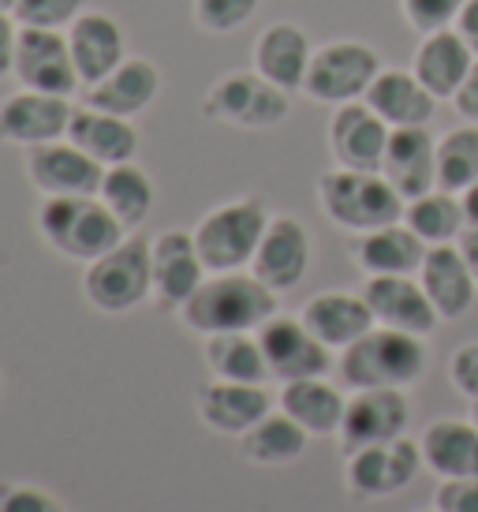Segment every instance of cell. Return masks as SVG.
<instances>
[{
	"instance_id": "44dd1931",
	"label": "cell",
	"mask_w": 478,
	"mask_h": 512,
	"mask_svg": "<svg viewBox=\"0 0 478 512\" xmlns=\"http://www.w3.org/2000/svg\"><path fill=\"white\" fill-rule=\"evenodd\" d=\"M198 419L217 434H232L243 438L247 430L269 415V393L266 385H247V382H210L198 389Z\"/></svg>"
},
{
	"instance_id": "ba28073f",
	"label": "cell",
	"mask_w": 478,
	"mask_h": 512,
	"mask_svg": "<svg viewBox=\"0 0 478 512\" xmlns=\"http://www.w3.org/2000/svg\"><path fill=\"white\" fill-rule=\"evenodd\" d=\"M378 75L381 57L370 45L355 42V38H340V42L314 49L303 94L310 101H322V105H348V101H363Z\"/></svg>"
},
{
	"instance_id": "1f68e13d",
	"label": "cell",
	"mask_w": 478,
	"mask_h": 512,
	"mask_svg": "<svg viewBox=\"0 0 478 512\" xmlns=\"http://www.w3.org/2000/svg\"><path fill=\"white\" fill-rule=\"evenodd\" d=\"M310 434L299 427L292 415L284 412H269L266 419H258L243 438H239V453L247 456L251 464H262V468H281V464H292L307 453Z\"/></svg>"
},
{
	"instance_id": "e0dca14e",
	"label": "cell",
	"mask_w": 478,
	"mask_h": 512,
	"mask_svg": "<svg viewBox=\"0 0 478 512\" xmlns=\"http://www.w3.org/2000/svg\"><path fill=\"white\" fill-rule=\"evenodd\" d=\"M310 270V232L292 214L269 217L266 236L258 243V255L251 262V273L269 285L273 292L296 288Z\"/></svg>"
},
{
	"instance_id": "681fc988",
	"label": "cell",
	"mask_w": 478,
	"mask_h": 512,
	"mask_svg": "<svg viewBox=\"0 0 478 512\" xmlns=\"http://www.w3.org/2000/svg\"><path fill=\"white\" fill-rule=\"evenodd\" d=\"M419 512H441V509H437V505H434V509H419Z\"/></svg>"
},
{
	"instance_id": "74e56055",
	"label": "cell",
	"mask_w": 478,
	"mask_h": 512,
	"mask_svg": "<svg viewBox=\"0 0 478 512\" xmlns=\"http://www.w3.org/2000/svg\"><path fill=\"white\" fill-rule=\"evenodd\" d=\"M86 12V0H15V23L19 27H49L68 30Z\"/></svg>"
},
{
	"instance_id": "4fadbf2b",
	"label": "cell",
	"mask_w": 478,
	"mask_h": 512,
	"mask_svg": "<svg viewBox=\"0 0 478 512\" xmlns=\"http://www.w3.org/2000/svg\"><path fill=\"white\" fill-rule=\"evenodd\" d=\"M27 180L45 199L98 195L101 180H105V165H98L71 139H57V143H42L27 150Z\"/></svg>"
},
{
	"instance_id": "277c9868",
	"label": "cell",
	"mask_w": 478,
	"mask_h": 512,
	"mask_svg": "<svg viewBox=\"0 0 478 512\" xmlns=\"http://www.w3.org/2000/svg\"><path fill=\"white\" fill-rule=\"evenodd\" d=\"M422 370V337L389 326H374L340 356V378L352 389H408L422 378Z\"/></svg>"
},
{
	"instance_id": "2e32d148",
	"label": "cell",
	"mask_w": 478,
	"mask_h": 512,
	"mask_svg": "<svg viewBox=\"0 0 478 512\" xmlns=\"http://www.w3.org/2000/svg\"><path fill=\"white\" fill-rule=\"evenodd\" d=\"M389 135H393V128L366 101L337 105V113L329 120V150H333V161L340 169L381 172Z\"/></svg>"
},
{
	"instance_id": "7a4b0ae2",
	"label": "cell",
	"mask_w": 478,
	"mask_h": 512,
	"mask_svg": "<svg viewBox=\"0 0 478 512\" xmlns=\"http://www.w3.org/2000/svg\"><path fill=\"white\" fill-rule=\"evenodd\" d=\"M38 232L64 258L94 262L124 240L127 228L116 221L113 210L98 195H60V199H42Z\"/></svg>"
},
{
	"instance_id": "e575fe53",
	"label": "cell",
	"mask_w": 478,
	"mask_h": 512,
	"mask_svg": "<svg viewBox=\"0 0 478 512\" xmlns=\"http://www.w3.org/2000/svg\"><path fill=\"white\" fill-rule=\"evenodd\" d=\"M404 225H408L411 232H419L430 247L460 240V236H464V225H467L464 202L456 199L452 191L434 187V191H426V195H419V199L408 202V210H404Z\"/></svg>"
},
{
	"instance_id": "d590c367",
	"label": "cell",
	"mask_w": 478,
	"mask_h": 512,
	"mask_svg": "<svg viewBox=\"0 0 478 512\" xmlns=\"http://www.w3.org/2000/svg\"><path fill=\"white\" fill-rule=\"evenodd\" d=\"M471 184H478V124L449 131L437 143V187L464 195Z\"/></svg>"
},
{
	"instance_id": "f35d334b",
	"label": "cell",
	"mask_w": 478,
	"mask_h": 512,
	"mask_svg": "<svg viewBox=\"0 0 478 512\" xmlns=\"http://www.w3.org/2000/svg\"><path fill=\"white\" fill-rule=\"evenodd\" d=\"M464 4L467 0H400L404 19H408L415 30H422V34H434V30L452 27Z\"/></svg>"
},
{
	"instance_id": "d6a6232c",
	"label": "cell",
	"mask_w": 478,
	"mask_h": 512,
	"mask_svg": "<svg viewBox=\"0 0 478 512\" xmlns=\"http://www.w3.org/2000/svg\"><path fill=\"white\" fill-rule=\"evenodd\" d=\"M206 367L213 370V378L221 382H247V385H266L269 363L266 352L258 344V333H213L206 337Z\"/></svg>"
},
{
	"instance_id": "60d3db41",
	"label": "cell",
	"mask_w": 478,
	"mask_h": 512,
	"mask_svg": "<svg viewBox=\"0 0 478 512\" xmlns=\"http://www.w3.org/2000/svg\"><path fill=\"white\" fill-rule=\"evenodd\" d=\"M434 505L441 512H478V475L475 479H441Z\"/></svg>"
},
{
	"instance_id": "cb8c5ba5",
	"label": "cell",
	"mask_w": 478,
	"mask_h": 512,
	"mask_svg": "<svg viewBox=\"0 0 478 512\" xmlns=\"http://www.w3.org/2000/svg\"><path fill=\"white\" fill-rule=\"evenodd\" d=\"M157 94H161V72H157L154 60L127 57L101 83L86 86V105H94L101 113L135 120V116L154 105Z\"/></svg>"
},
{
	"instance_id": "83f0119b",
	"label": "cell",
	"mask_w": 478,
	"mask_h": 512,
	"mask_svg": "<svg viewBox=\"0 0 478 512\" xmlns=\"http://www.w3.org/2000/svg\"><path fill=\"white\" fill-rule=\"evenodd\" d=\"M299 318L329 352L352 348L359 337L374 329V311L366 307L363 296H352V292H322V296L307 299Z\"/></svg>"
},
{
	"instance_id": "8fae6325",
	"label": "cell",
	"mask_w": 478,
	"mask_h": 512,
	"mask_svg": "<svg viewBox=\"0 0 478 512\" xmlns=\"http://www.w3.org/2000/svg\"><path fill=\"white\" fill-rule=\"evenodd\" d=\"M71 113H75V105L68 98L19 86L8 98H0V143L30 150V146L68 139Z\"/></svg>"
},
{
	"instance_id": "52a82bcc",
	"label": "cell",
	"mask_w": 478,
	"mask_h": 512,
	"mask_svg": "<svg viewBox=\"0 0 478 512\" xmlns=\"http://www.w3.org/2000/svg\"><path fill=\"white\" fill-rule=\"evenodd\" d=\"M292 109V94L281 90L277 83H269L266 75L251 72H228L221 75L213 90L202 101V113L210 120L232 124L243 131H266L277 128Z\"/></svg>"
},
{
	"instance_id": "ffe728a7",
	"label": "cell",
	"mask_w": 478,
	"mask_h": 512,
	"mask_svg": "<svg viewBox=\"0 0 478 512\" xmlns=\"http://www.w3.org/2000/svg\"><path fill=\"white\" fill-rule=\"evenodd\" d=\"M381 176L400 191V199L411 202L437 187V143L426 128H393Z\"/></svg>"
},
{
	"instance_id": "7bdbcfd3",
	"label": "cell",
	"mask_w": 478,
	"mask_h": 512,
	"mask_svg": "<svg viewBox=\"0 0 478 512\" xmlns=\"http://www.w3.org/2000/svg\"><path fill=\"white\" fill-rule=\"evenodd\" d=\"M15 45H19V23L12 12H0V79L15 72Z\"/></svg>"
},
{
	"instance_id": "6da1fadb",
	"label": "cell",
	"mask_w": 478,
	"mask_h": 512,
	"mask_svg": "<svg viewBox=\"0 0 478 512\" xmlns=\"http://www.w3.org/2000/svg\"><path fill=\"white\" fill-rule=\"evenodd\" d=\"M277 314V292L254 273H210L195 296L180 307L187 329L213 333H258Z\"/></svg>"
},
{
	"instance_id": "4316f807",
	"label": "cell",
	"mask_w": 478,
	"mask_h": 512,
	"mask_svg": "<svg viewBox=\"0 0 478 512\" xmlns=\"http://www.w3.org/2000/svg\"><path fill=\"white\" fill-rule=\"evenodd\" d=\"M363 101L389 128H426L437 109V98L419 83V75L400 68H381Z\"/></svg>"
},
{
	"instance_id": "d4e9b609",
	"label": "cell",
	"mask_w": 478,
	"mask_h": 512,
	"mask_svg": "<svg viewBox=\"0 0 478 512\" xmlns=\"http://www.w3.org/2000/svg\"><path fill=\"white\" fill-rule=\"evenodd\" d=\"M352 251L366 277H411L422 270L430 243L396 221V225L374 228V232H359Z\"/></svg>"
},
{
	"instance_id": "3957f363",
	"label": "cell",
	"mask_w": 478,
	"mask_h": 512,
	"mask_svg": "<svg viewBox=\"0 0 478 512\" xmlns=\"http://www.w3.org/2000/svg\"><path fill=\"white\" fill-rule=\"evenodd\" d=\"M318 202L325 217L348 232H374V228L396 225L408 210V202L400 199V191L381 172L340 169V165L318 176Z\"/></svg>"
},
{
	"instance_id": "5b68a950",
	"label": "cell",
	"mask_w": 478,
	"mask_h": 512,
	"mask_svg": "<svg viewBox=\"0 0 478 512\" xmlns=\"http://www.w3.org/2000/svg\"><path fill=\"white\" fill-rule=\"evenodd\" d=\"M266 225V202L254 199V195H243V199H232L210 210L195 225V243L206 270L236 273L243 266H251L258 255V243L266 236Z\"/></svg>"
},
{
	"instance_id": "ee69618b",
	"label": "cell",
	"mask_w": 478,
	"mask_h": 512,
	"mask_svg": "<svg viewBox=\"0 0 478 512\" xmlns=\"http://www.w3.org/2000/svg\"><path fill=\"white\" fill-rule=\"evenodd\" d=\"M456 109H460V116H467V120H478V57H475V68H471V75L464 79V86L456 90Z\"/></svg>"
},
{
	"instance_id": "ab89813d",
	"label": "cell",
	"mask_w": 478,
	"mask_h": 512,
	"mask_svg": "<svg viewBox=\"0 0 478 512\" xmlns=\"http://www.w3.org/2000/svg\"><path fill=\"white\" fill-rule=\"evenodd\" d=\"M0 512H68L49 490L30 483H4L0 486Z\"/></svg>"
},
{
	"instance_id": "bcb514c9",
	"label": "cell",
	"mask_w": 478,
	"mask_h": 512,
	"mask_svg": "<svg viewBox=\"0 0 478 512\" xmlns=\"http://www.w3.org/2000/svg\"><path fill=\"white\" fill-rule=\"evenodd\" d=\"M460 251H464L467 266H471V273H475V281H478V228L467 225V232L460 236Z\"/></svg>"
},
{
	"instance_id": "836d02e7",
	"label": "cell",
	"mask_w": 478,
	"mask_h": 512,
	"mask_svg": "<svg viewBox=\"0 0 478 512\" xmlns=\"http://www.w3.org/2000/svg\"><path fill=\"white\" fill-rule=\"evenodd\" d=\"M154 180L146 176V169H139L135 161H124V165H113L105 169V180H101L98 199L113 210V217L124 228H139L150 210H154Z\"/></svg>"
},
{
	"instance_id": "603a6c76",
	"label": "cell",
	"mask_w": 478,
	"mask_h": 512,
	"mask_svg": "<svg viewBox=\"0 0 478 512\" xmlns=\"http://www.w3.org/2000/svg\"><path fill=\"white\" fill-rule=\"evenodd\" d=\"M310 60H314V45L307 30L296 23H269L254 42V72L266 75L269 83H277L288 94L303 90Z\"/></svg>"
},
{
	"instance_id": "30bf717a",
	"label": "cell",
	"mask_w": 478,
	"mask_h": 512,
	"mask_svg": "<svg viewBox=\"0 0 478 512\" xmlns=\"http://www.w3.org/2000/svg\"><path fill=\"white\" fill-rule=\"evenodd\" d=\"M422 468V449L419 441H411L408 434L381 445H366L348 453V490L359 498H393L404 486L415 483V475Z\"/></svg>"
},
{
	"instance_id": "5bb4252c",
	"label": "cell",
	"mask_w": 478,
	"mask_h": 512,
	"mask_svg": "<svg viewBox=\"0 0 478 512\" xmlns=\"http://www.w3.org/2000/svg\"><path fill=\"white\" fill-rule=\"evenodd\" d=\"M258 344H262L269 374L277 382L322 378L325 370H329V348L303 326V318L273 314L266 326L258 329Z\"/></svg>"
},
{
	"instance_id": "f6af8a7d",
	"label": "cell",
	"mask_w": 478,
	"mask_h": 512,
	"mask_svg": "<svg viewBox=\"0 0 478 512\" xmlns=\"http://www.w3.org/2000/svg\"><path fill=\"white\" fill-rule=\"evenodd\" d=\"M456 34L464 38L467 45H471V53L478 57V0H467L464 8H460V15H456Z\"/></svg>"
},
{
	"instance_id": "d6986e66",
	"label": "cell",
	"mask_w": 478,
	"mask_h": 512,
	"mask_svg": "<svg viewBox=\"0 0 478 512\" xmlns=\"http://www.w3.org/2000/svg\"><path fill=\"white\" fill-rule=\"evenodd\" d=\"M68 45H71V60H75V72H79L83 86L101 83L105 75L127 60L124 27H120L109 12L79 15L68 27Z\"/></svg>"
},
{
	"instance_id": "7c38bea8",
	"label": "cell",
	"mask_w": 478,
	"mask_h": 512,
	"mask_svg": "<svg viewBox=\"0 0 478 512\" xmlns=\"http://www.w3.org/2000/svg\"><path fill=\"white\" fill-rule=\"evenodd\" d=\"M411 423V404L404 389H355L340 423V449L355 453L366 445L404 438Z\"/></svg>"
},
{
	"instance_id": "9a60e30c",
	"label": "cell",
	"mask_w": 478,
	"mask_h": 512,
	"mask_svg": "<svg viewBox=\"0 0 478 512\" xmlns=\"http://www.w3.org/2000/svg\"><path fill=\"white\" fill-rule=\"evenodd\" d=\"M150 270H154V296L161 307H183L210 273L198 255L195 232H183V228H165L150 240Z\"/></svg>"
},
{
	"instance_id": "f546056e",
	"label": "cell",
	"mask_w": 478,
	"mask_h": 512,
	"mask_svg": "<svg viewBox=\"0 0 478 512\" xmlns=\"http://www.w3.org/2000/svg\"><path fill=\"white\" fill-rule=\"evenodd\" d=\"M422 464L441 479H475L478 475V423L437 419L419 438Z\"/></svg>"
},
{
	"instance_id": "c3c4849f",
	"label": "cell",
	"mask_w": 478,
	"mask_h": 512,
	"mask_svg": "<svg viewBox=\"0 0 478 512\" xmlns=\"http://www.w3.org/2000/svg\"><path fill=\"white\" fill-rule=\"evenodd\" d=\"M0 12H15V0H0Z\"/></svg>"
},
{
	"instance_id": "7402d4cb",
	"label": "cell",
	"mask_w": 478,
	"mask_h": 512,
	"mask_svg": "<svg viewBox=\"0 0 478 512\" xmlns=\"http://www.w3.org/2000/svg\"><path fill=\"white\" fill-rule=\"evenodd\" d=\"M419 281L445 322L464 318V314L471 311V303H475L478 281H475V273H471V266H467L464 251H460L456 243H437V247L426 251Z\"/></svg>"
},
{
	"instance_id": "b9f144b4",
	"label": "cell",
	"mask_w": 478,
	"mask_h": 512,
	"mask_svg": "<svg viewBox=\"0 0 478 512\" xmlns=\"http://www.w3.org/2000/svg\"><path fill=\"white\" fill-rule=\"evenodd\" d=\"M449 374H452V385H456L464 397L478 400V341L464 344V348L452 356Z\"/></svg>"
},
{
	"instance_id": "9c48e42d",
	"label": "cell",
	"mask_w": 478,
	"mask_h": 512,
	"mask_svg": "<svg viewBox=\"0 0 478 512\" xmlns=\"http://www.w3.org/2000/svg\"><path fill=\"white\" fill-rule=\"evenodd\" d=\"M12 75L27 90H45V94H60V98H71L83 86L75 72V60H71L68 30L49 27H19Z\"/></svg>"
},
{
	"instance_id": "f907efd6",
	"label": "cell",
	"mask_w": 478,
	"mask_h": 512,
	"mask_svg": "<svg viewBox=\"0 0 478 512\" xmlns=\"http://www.w3.org/2000/svg\"><path fill=\"white\" fill-rule=\"evenodd\" d=\"M475 423H478V400H475Z\"/></svg>"
},
{
	"instance_id": "484cf974",
	"label": "cell",
	"mask_w": 478,
	"mask_h": 512,
	"mask_svg": "<svg viewBox=\"0 0 478 512\" xmlns=\"http://www.w3.org/2000/svg\"><path fill=\"white\" fill-rule=\"evenodd\" d=\"M471 68H475L471 45L456 34V27H445L422 38L411 72L419 75V83L426 86L437 101H452L456 90L464 86V79L471 75Z\"/></svg>"
},
{
	"instance_id": "8992f818",
	"label": "cell",
	"mask_w": 478,
	"mask_h": 512,
	"mask_svg": "<svg viewBox=\"0 0 478 512\" xmlns=\"http://www.w3.org/2000/svg\"><path fill=\"white\" fill-rule=\"evenodd\" d=\"M150 292H154V270H150V240L146 236H127L109 255L86 262L83 296L98 311L127 314Z\"/></svg>"
},
{
	"instance_id": "f1b7e54d",
	"label": "cell",
	"mask_w": 478,
	"mask_h": 512,
	"mask_svg": "<svg viewBox=\"0 0 478 512\" xmlns=\"http://www.w3.org/2000/svg\"><path fill=\"white\" fill-rule=\"evenodd\" d=\"M68 139L105 169L135 161V154H139V128L127 116L101 113L94 105H83V109L71 113Z\"/></svg>"
},
{
	"instance_id": "7dc6e473",
	"label": "cell",
	"mask_w": 478,
	"mask_h": 512,
	"mask_svg": "<svg viewBox=\"0 0 478 512\" xmlns=\"http://www.w3.org/2000/svg\"><path fill=\"white\" fill-rule=\"evenodd\" d=\"M460 202H464V217H467V225L478 228V184L467 187V191H464V199H460Z\"/></svg>"
},
{
	"instance_id": "8d00e7d4",
	"label": "cell",
	"mask_w": 478,
	"mask_h": 512,
	"mask_svg": "<svg viewBox=\"0 0 478 512\" xmlns=\"http://www.w3.org/2000/svg\"><path fill=\"white\" fill-rule=\"evenodd\" d=\"M258 4L262 0H195L191 15H195L198 30H206V34H232L258 12Z\"/></svg>"
},
{
	"instance_id": "ac0fdd59",
	"label": "cell",
	"mask_w": 478,
	"mask_h": 512,
	"mask_svg": "<svg viewBox=\"0 0 478 512\" xmlns=\"http://www.w3.org/2000/svg\"><path fill=\"white\" fill-rule=\"evenodd\" d=\"M363 299L374 311L378 326L404 329L415 337H430L441 322V314L430 303L422 281H411V277H366Z\"/></svg>"
},
{
	"instance_id": "4dcf8cb0",
	"label": "cell",
	"mask_w": 478,
	"mask_h": 512,
	"mask_svg": "<svg viewBox=\"0 0 478 512\" xmlns=\"http://www.w3.org/2000/svg\"><path fill=\"white\" fill-rule=\"evenodd\" d=\"M344 408L348 400L325 378H299V382H284L281 389V412L292 415L307 434H340Z\"/></svg>"
}]
</instances>
